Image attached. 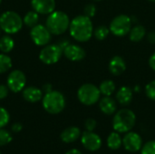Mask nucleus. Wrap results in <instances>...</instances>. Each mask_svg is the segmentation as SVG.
<instances>
[{
  "label": "nucleus",
  "instance_id": "nucleus-9",
  "mask_svg": "<svg viewBox=\"0 0 155 154\" xmlns=\"http://www.w3.org/2000/svg\"><path fill=\"white\" fill-rule=\"evenodd\" d=\"M30 37L37 46H45L48 44L52 38V34L48 28L41 24H37L30 30Z\"/></svg>",
  "mask_w": 155,
  "mask_h": 154
},
{
  "label": "nucleus",
  "instance_id": "nucleus-11",
  "mask_svg": "<svg viewBox=\"0 0 155 154\" xmlns=\"http://www.w3.org/2000/svg\"><path fill=\"white\" fill-rule=\"evenodd\" d=\"M81 143L83 146L90 152H96L102 146L101 137L97 133L89 131H85L84 133H83V135L81 137Z\"/></svg>",
  "mask_w": 155,
  "mask_h": 154
},
{
  "label": "nucleus",
  "instance_id": "nucleus-6",
  "mask_svg": "<svg viewBox=\"0 0 155 154\" xmlns=\"http://www.w3.org/2000/svg\"><path fill=\"white\" fill-rule=\"evenodd\" d=\"M101 97L99 87L93 84H84L77 91V98L81 103L86 106L95 104Z\"/></svg>",
  "mask_w": 155,
  "mask_h": 154
},
{
  "label": "nucleus",
  "instance_id": "nucleus-8",
  "mask_svg": "<svg viewBox=\"0 0 155 154\" xmlns=\"http://www.w3.org/2000/svg\"><path fill=\"white\" fill-rule=\"evenodd\" d=\"M63 54H64V50L59 44H48L43 46L42 50L40 51L39 59L45 64H48V65L54 64L61 59Z\"/></svg>",
  "mask_w": 155,
  "mask_h": 154
},
{
  "label": "nucleus",
  "instance_id": "nucleus-27",
  "mask_svg": "<svg viewBox=\"0 0 155 154\" xmlns=\"http://www.w3.org/2000/svg\"><path fill=\"white\" fill-rule=\"evenodd\" d=\"M12 141V135L9 132L6 130H4L0 128V146H5L11 143Z\"/></svg>",
  "mask_w": 155,
  "mask_h": 154
},
{
  "label": "nucleus",
  "instance_id": "nucleus-39",
  "mask_svg": "<svg viewBox=\"0 0 155 154\" xmlns=\"http://www.w3.org/2000/svg\"><path fill=\"white\" fill-rule=\"evenodd\" d=\"M148 1H151V2H153V3H155V0H148Z\"/></svg>",
  "mask_w": 155,
  "mask_h": 154
},
{
  "label": "nucleus",
  "instance_id": "nucleus-33",
  "mask_svg": "<svg viewBox=\"0 0 155 154\" xmlns=\"http://www.w3.org/2000/svg\"><path fill=\"white\" fill-rule=\"evenodd\" d=\"M8 92H9V89L7 85L0 84V100L5 99L8 95Z\"/></svg>",
  "mask_w": 155,
  "mask_h": 154
},
{
  "label": "nucleus",
  "instance_id": "nucleus-24",
  "mask_svg": "<svg viewBox=\"0 0 155 154\" xmlns=\"http://www.w3.org/2000/svg\"><path fill=\"white\" fill-rule=\"evenodd\" d=\"M23 21H24V25H25L26 26L32 28V27H34L35 25H36L38 24L39 14L36 13L35 10L29 11L25 15V16L23 18Z\"/></svg>",
  "mask_w": 155,
  "mask_h": 154
},
{
  "label": "nucleus",
  "instance_id": "nucleus-2",
  "mask_svg": "<svg viewBox=\"0 0 155 154\" xmlns=\"http://www.w3.org/2000/svg\"><path fill=\"white\" fill-rule=\"evenodd\" d=\"M70 22V18L66 13L54 10L48 15L45 21V26L52 34L60 35L69 29Z\"/></svg>",
  "mask_w": 155,
  "mask_h": 154
},
{
  "label": "nucleus",
  "instance_id": "nucleus-31",
  "mask_svg": "<svg viewBox=\"0 0 155 154\" xmlns=\"http://www.w3.org/2000/svg\"><path fill=\"white\" fill-rule=\"evenodd\" d=\"M96 11H97L96 6L94 4H88L84 7V15L86 16L90 17V18H92V17H94L95 15Z\"/></svg>",
  "mask_w": 155,
  "mask_h": 154
},
{
  "label": "nucleus",
  "instance_id": "nucleus-4",
  "mask_svg": "<svg viewBox=\"0 0 155 154\" xmlns=\"http://www.w3.org/2000/svg\"><path fill=\"white\" fill-rule=\"evenodd\" d=\"M64 95L59 91L52 90L49 93H45L42 99V104L44 109L51 114H58L64 111L65 107Z\"/></svg>",
  "mask_w": 155,
  "mask_h": 154
},
{
  "label": "nucleus",
  "instance_id": "nucleus-3",
  "mask_svg": "<svg viewBox=\"0 0 155 154\" xmlns=\"http://www.w3.org/2000/svg\"><path fill=\"white\" fill-rule=\"evenodd\" d=\"M136 115L135 113L127 108L117 111L113 119V128L119 133H124L130 132L135 125Z\"/></svg>",
  "mask_w": 155,
  "mask_h": 154
},
{
  "label": "nucleus",
  "instance_id": "nucleus-23",
  "mask_svg": "<svg viewBox=\"0 0 155 154\" xmlns=\"http://www.w3.org/2000/svg\"><path fill=\"white\" fill-rule=\"evenodd\" d=\"M123 145V139L121 138L119 133H111L107 138V146L111 150H118Z\"/></svg>",
  "mask_w": 155,
  "mask_h": 154
},
{
  "label": "nucleus",
  "instance_id": "nucleus-38",
  "mask_svg": "<svg viewBox=\"0 0 155 154\" xmlns=\"http://www.w3.org/2000/svg\"><path fill=\"white\" fill-rule=\"evenodd\" d=\"M65 154H83L79 150H77V149H72V150H70V151H68Z\"/></svg>",
  "mask_w": 155,
  "mask_h": 154
},
{
  "label": "nucleus",
  "instance_id": "nucleus-18",
  "mask_svg": "<svg viewBox=\"0 0 155 154\" xmlns=\"http://www.w3.org/2000/svg\"><path fill=\"white\" fill-rule=\"evenodd\" d=\"M99 108L103 113L106 115H112L116 113L117 103L111 96H104L99 102Z\"/></svg>",
  "mask_w": 155,
  "mask_h": 154
},
{
  "label": "nucleus",
  "instance_id": "nucleus-17",
  "mask_svg": "<svg viewBox=\"0 0 155 154\" xmlns=\"http://www.w3.org/2000/svg\"><path fill=\"white\" fill-rule=\"evenodd\" d=\"M134 98V91L129 86H122L116 93L117 102L124 106L129 105Z\"/></svg>",
  "mask_w": 155,
  "mask_h": 154
},
{
  "label": "nucleus",
  "instance_id": "nucleus-20",
  "mask_svg": "<svg viewBox=\"0 0 155 154\" xmlns=\"http://www.w3.org/2000/svg\"><path fill=\"white\" fill-rule=\"evenodd\" d=\"M147 32L143 25H136L134 27H132L130 33H129V38L132 42L138 43L142 41L144 37H146Z\"/></svg>",
  "mask_w": 155,
  "mask_h": 154
},
{
  "label": "nucleus",
  "instance_id": "nucleus-28",
  "mask_svg": "<svg viewBox=\"0 0 155 154\" xmlns=\"http://www.w3.org/2000/svg\"><path fill=\"white\" fill-rule=\"evenodd\" d=\"M10 121V115L8 112L3 108L0 107V128H4Z\"/></svg>",
  "mask_w": 155,
  "mask_h": 154
},
{
  "label": "nucleus",
  "instance_id": "nucleus-19",
  "mask_svg": "<svg viewBox=\"0 0 155 154\" xmlns=\"http://www.w3.org/2000/svg\"><path fill=\"white\" fill-rule=\"evenodd\" d=\"M80 136H81L80 129L76 126H70L62 132L60 138L64 143H74V141H76Z\"/></svg>",
  "mask_w": 155,
  "mask_h": 154
},
{
  "label": "nucleus",
  "instance_id": "nucleus-30",
  "mask_svg": "<svg viewBox=\"0 0 155 154\" xmlns=\"http://www.w3.org/2000/svg\"><path fill=\"white\" fill-rule=\"evenodd\" d=\"M141 150V154H155V141L146 143Z\"/></svg>",
  "mask_w": 155,
  "mask_h": 154
},
{
  "label": "nucleus",
  "instance_id": "nucleus-41",
  "mask_svg": "<svg viewBox=\"0 0 155 154\" xmlns=\"http://www.w3.org/2000/svg\"><path fill=\"white\" fill-rule=\"evenodd\" d=\"M1 3H2V0H0V5H1Z\"/></svg>",
  "mask_w": 155,
  "mask_h": 154
},
{
  "label": "nucleus",
  "instance_id": "nucleus-5",
  "mask_svg": "<svg viewBox=\"0 0 155 154\" xmlns=\"http://www.w3.org/2000/svg\"><path fill=\"white\" fill-rule=\"evenodd\" d=\"M24 25L23 18L14 11H5L0 15V28L7 34L18 33Z\"/></svg>",
  "mask_w": 155,
  "mask_h": 154
},
{
  "label": "nucleus",
  "instance_id": "nucleus-1",
  "mask_svg": "<svg viewBox=\"0 0 155 154\" xmlns=\"http://www.w3.org/2000/svg\"><path fill=\"white\" fill-rule=\"evenodd\" d=\"M94 29L92 19L85 15H80L72 19L68 30L75 41L85 43L94 35Z\"/></svg>",
  "mask_w": 155,
  "mask_h": 154
},
{
  "label": "nucleus",
  "instance_id": "nucleus-13",
  "mask_svg": "<svg viewBox=\"0 0 155 154\" xmlns=\"http://www.w3.org/2000/svg\"><path fill=\"white\" fill-rule=\"evenodd\" d=\"M64 54L69 61L79 62L84 59L86 53L82 46L75 44H69L64 47Z\"/></svg>",
  "mask_w": 155,
  "mask_h": 154
},
{
  "label": "nucleus",
  "instance_id": "nucleus-43",
  "mask_svg": "<svg viewBox=\"0 0 155 154\" xmlns=\"http://www.w3.org/2000/svg\"><path fill=\"white\" fill-rule=\"evenodd\" d=\"M0 154H1V152H0Z\"/></svg>",
  "mask_w": 155,
  "mask_h": 154
},
{
  "label": "nucleus",
  "instance_id": "nucleus-42",
  "mask_svg": "<svg viewBox=\"0 0 155 154\" xmlns=\"http://www.w3.org/2000/svg\"><path fill=\"white\" fill-rule=\"evenodd\" d=\"M0 34H1V28H0Z\"/></svg>",
  "mask_w": 155,
  "mask_h": 154
},
{
  "label": "nucleus",
  "instance_id": "nucleus-35",
  "mask_svg": "<svg viewBox=\"0 0 155 154\" xmlns=\"http://www.w3.org/2000/svg\"><path fill=\"white\" fill-rule=\"evenodd\" d=\"M149 66L155 72V53H153L149 58Z\"/></svg>",
  "mask_w": 155,
  "mask_h": 154
},
{
  "label": "nucleus",
  "instance_id": "nucleus-14",
  "mask_svg": "<svg viewBox=\"0 0 155 154\" xmlns=\"http://www.w3.org/2000/svg\"><path fill=\"white\" fill-rule=\"evenodd\" d=\"M32 8L39 15H49L55 10V0H31Z\"/></svg>",
  "mask_w": 155,
  "mask_h": 154
},
{
  "label": "nucleus",
  "instance_id": "nucleus-36",
  "mask_svg": "<svg viewBox=\"0 0 155 154\" xmlns=\"http://www.w3.org/2000/svg\"><path fill=\"white\" fill-rule=\"evenodd\" d=\"M22 124L19 123H14L12 125V131L15 132V133H19L21 130H22Z\"/></svg>",
  "mask_w": 155,
  "mask_h": 154
},
{
  "label": "nucleus",
  "instance_id": "nucleus-16",
  "mask_svg": "<svg viewBox=\"0 0 155 154\" xmlns=\"http://www.w3.org/2000/svg\"><path fill=\"white\" fill-rule=\"evenodd\" d=\"M43 93L42 89L35 86H27L22 91L23 98L28 103H37L41 101L43 99Z\"/></svg>",
  "mask_w": 155,
  "mask_h": 154
},
{
  "label": "nucleus",
  "instance_id": "nucleus-32",
  "mask_svg": "<svg viewBox=\"0 0 155 154\" xmlns=\"http://www.w3.org/2000/svg\"><path fill=\"white\" fill-rule=\"evenodd\" d=\"M96 125H97V123L93 118H88L84 123V127H85L86 131H89V132H94Z\"/></svg>",
  "mask_w": 155,
  "mask_h": 154
},
{
  "label": "nucleus",
  "instance_id": "nucleus-25",
  "mask_svg": "<svg viewBox=\"0 0 155 154\" xmlns=\"http://www.w3.org/2000/svg\"><path fill=\"white\" fill-rule=\"evenodd\" d=\"M12 67V59L7 54H0V74L6 73Z\"/></svg>",
  "mask_w": 155,
  "mask_h": 154
},
{
  "label": "nucleus",
  "instance_id": "nucleus-10",
  "mask_svg": "<svg viewBox=\"0 0 155 154\" xmlns=\"http://www.w3.org/2000/svg\"><path fill=\"white\" fill-rule=\"evenodd\" d=\"M26 84V77L25 74L20 70H14L12 71L6 79V85L8 89L15 93H20L24 90Z\"/></svg>",
  "mask_w": 155,
  "mask_h": 154
},
{
  "label": "nucleus",
  "instance_id": "nucleus-21",
  "mask_svg": "<svg viewBox=\"0 0 155 154\" xmlns=\"http://www.w3.org/2000/svg\"><path fill=\"white\" fill-rule=\"evenodd\" d=\"M15 47V41L14 39L9 35L5 34L0 37V51L4 54L10 53Z\"/></svg>",
  "mask_w": 155,
  "mask_h": 154
},
{
  "label": "nucleus",
  "instance_id": "nucleus-22",
  "mask_svg": "<svg viewBox=\"0 0 155 154\" xmlns=\"http://www.w3.org/2000/svg\"><path fill=\"white\" fill-rule=\"evenodd\" d=\"M116 89V85L112 80H104L99 85V90L101 92V94L104 96H111Z\"/></svg>",
  "mask_w": 155,
  "mask_h": 154
},
{
  "label": "nucleus",
  "instance_id": "nucleus-26",
  "mask_svg": "<svg viewBox=\"0 0 155 154\" xmlns=\"http://www.w3.org/2000/svg\"><path fill=\"white\" fill-rule=\"evenodd\" d=\"M110 33L111 32H110L109 27L105 25H99L94 29V36L99 41H103L106 39Z\"/></svg>",
  "mask_w": 155,
  "mask_h": 154
},
{
  "label": "nucleus",
  "instance_id": "nucleus-40",
  "mask_svg": "<svg viewBox=\"0 0 155 154\" xmlns=\"http://www.w3.org/2000/svg\"><path fill=\"white\" fill-rule=\"evenodd\" d=\"M94 1H97L98 2V1H102V0H94Z\"/></svg>",
  "mask_w": 155,
  "mask_h": 154
},
{
  "label": "nucleus",
  "instance_id": "nucleus-29",
  "mask_svg": "<svg viewBox=\"0 0 155 154\" xmlns=\"http://www.w3.org/2000/svg\"><path fill=\"white\" fill-rule=\"evenodd\" d=\"M145 93L149 99L155 101V80L151 81L145 86Z\"/></svg>",
  "mask_w": 155,
  "mask_h": 154
},
{
  "label": "nucleus",
  "instance_id": "nucleus-37",
  "mask_svg": "<svg viewBox=\"0 0 155 154\" xmlns=\"http://www.w3.org/2000/svg\"><path fill=\"white\" fill-rule=\"evenodd\" d=\"M42 91H43L45 93L51 92V91H52V85H51L50 84H44L43 87H42Z\"/></svg>",
  "mask_w": 155,
  "mask_h": 154
},
{
  "label": "nucleus",
  "instance_id": "nucleus-7",
  "mask_svg": "<svg viewBox=\"0 0 155 154\" xmlns=\"http://www.w3.org/2000/svg\"><path fill=\"white\" fill-rule=\"evenodd\" d=\"M132 18L127 15H116L110 23L109 29L110 32L117 36L123 37L128 34L133 27Z\"/></svg>",
  "mask_w": 155,
  "mask_h": 154
},
{
  "label": "nucleus",
  "instance_id": "nucleus-34",
  "mask_svg": "<svg viewBox=\"0 0 155 154\" xmlns=\"http://www.w3.org/2000/svg\"><path fill=\"white\" fill-rule=\"evenodd\" d=\"M146 38L150 44H155V31H151L146 34Z\"/></svg>",
  "mask_w": 155,
  "mask_h": 154
},
{
  "label": "nucleus",
  "instance_id": "nucleus-12",
  "mask_svg": "<svg viewBox=\"0 0 155 154\" xmlns=\"http://www.w3.org/2000/svg\"><path fill=\"white\" fill-rule=\"evenodd\" d=\"M123 145L126 151L135 152L142 149L143 140L137 133L128 132L123 138Z\"/></svg>",
  "mask_w": 155,
  "mask_h": 154
},
{
  "label": "nucleus",
  "instance_id": "nucleus-15",
  "mask_svg": "<svg viewBox=\"0 0 155 154\" xmlns=\"http://www.w3.org/2000/svg\"><path fill=\"white\" fill-rule=\"evenodd\" d=\"M108 68H109L110 73L113 75H114V76L121 75L126 70V62L122 56L115 55L110 60Z\"/></svg>",
  "mask_w": 155,
  "mask_h": 154
}]
</instances>
